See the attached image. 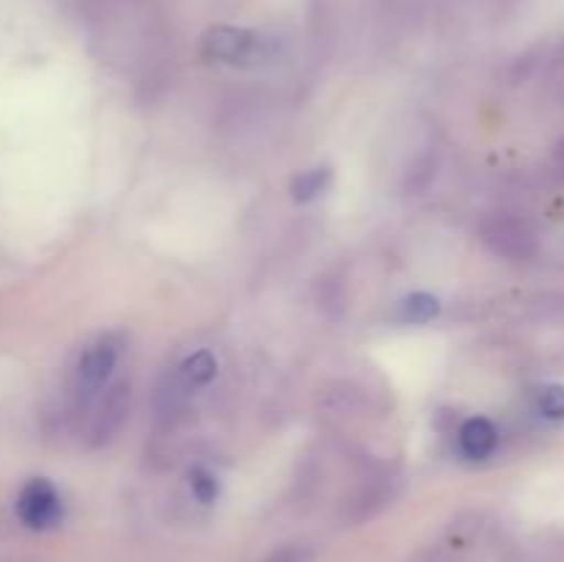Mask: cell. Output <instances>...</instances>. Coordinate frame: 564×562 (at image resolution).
<instances>
[{
    "label": "cell",
    "mask_w": 564,
    "mask_h": 562,
    "mask_svg": "<svg viewBox=\"0 0 564 562\" xmlns=\"http://www.w3.org/2000/svg\"><path fill=\"white\" fill-rule=\"evenodd\" d=\"M202 53L209 61H224V64H262L273 53V44L268 36L248 28L218 25L204 33Z\"/></svg>",
    "instance_id": "6da1fadb"
},
{
    "label": "cell",
    "mask_w": 564,
    "mask_h": 562,
    "mask_svg": "<svg viewBox=\"0 0 564 562\" xmlns=\"http://www.w3.org/2000/svg\"><path fill=\"white\" fill-rule=\"evenodd\" d=\"M121 350V336L119 334H105L97 342L83 350V356L77 358L75 367V380H72V395H75L77 406L86 408L88 402L97 397V391H102V386L108 383L110 372H113L116 361H119Z\"/></svg>",
    "instance_id": "7a4b0ae2"
},
{
    "label": "cell",
    "mask_w": 564,
    "mask_h": 562,
    "mask_svg": "<svg viewBox=\"0 0 564 562\" xmlns=\"http://www.w3.org/2000/svg\"><path fill=\"white\" fill-rule=\"evenodd\" d=\"M17 518L25 523L28 529H53L64 521V501L55 485L50 479L33 477L22 485L20 496H17Z\"/></svg>",
    "instance_id": "3957f363"
},
{
    "label": "cell",
    "mask_w": 564,
    "mask_h": 562,
    "mask_svg": "<svg viewBox=\"0 0 564 562\" xmlns=\"http://www.w3.org/2000/svg\"><path fill=\"white\" fill-rule=\"evenodd\" d=\"M127 417H130V386L113 383L108 391H102L97 408H94L91 424H88V444H110L124 428Z\"/></svg>",
    "instance_id": "277c9868"
},
{
    "label": "cell",
    "mask_w": 564,
    "mask_h": 562,
    "mask_svg": "<svg viewBox=\"0 0 564 562\" xmlns=\"http://www.w3.org/2000/svg\"><path fill=\"white\" fill-rule=\"evenodd\" d=\"M482 237L494 251L505 257H527L532 248V235L527 226L516 218H490L485 220Z\"/></svg>",
    "instance_id": "5b68a950"
},
{
    "label": "cell",
    "mask_w": 564,
    "mask_h": 562,
    "mask_svg": "<svg viewBox=\"0 0 564 562\" xmlns=\"http://www.w3.org/2000/svg\"><path fill=\"white\" fill-rule=\"evenodd\" d=\"M496 441H499V433H496L494 422L485 417H474L468 422H463L460 428V450L466 452L474 461H482L490 452L496 450Z\"/></svg>",
    "instance_id": "8992f818"
},
{
    "label": "cell",
    "mask_w": 564,
    "mask_h": 562,
    "mask_svg": "<svg viewBox=\"0 0 564 562\" xmlns=\"http://www.w3.org/2000/svg\"><path fill=\"white\" fill-rule=\"evenodd\" d=\"M389 499H391V490L386 483L367 485V488H361L350 501H347V507H345L347 521L361 523V521H367V518L378 516V512L389 505Z\"/></svg>",
    "instance_id": "52a82bcc"
},
{
    "label": "cell",
    "mask_w": 564,
    "mask_h": 562,
    "mask_svg": "<svg viewBox=\"0 0 564 562\" xmlns=\"http://www.w3.org/2000/svg\"><path fill=\"white\" fill-rule=\"evenodd\" d=\"M438 312H441L438 298L430 295V292H413V295L402 298V301L397 303L394 320L405 325H422L438 317Z\"/></svg>",
    "instance_id": "ba28073f"
},
{
    "label": "cell",
    "mask_w": 564,
    "mask_h": 562,
    "mask_svg": "<svg viewBox=\"0 0 564 562\" xmlns=\"http://www.w3.org/2000/svg\"><path fill=\"white\" fill-rule=\"evenodd\" d=\"M176 372L185 380L187 389H198V386H207L218 375V361L209 350H196L176 367Z\"/></svg>",
    "instance_id": "9c48e42d"
},
{
    "label": "cell",
    "mask_w": 564,
    "mask_h": 562,
    "mask_svg": "<svg viewBox=\"0 0 564 562\" xmlns=\"http://www.w3.org/2000/svg\"><path fill=\"white\" fill-rule=\"evenodd\" d=\"M193 389H187L185 380L180 378V372H171L160 380L158 386V395H154V408H158V417H174L182 406H185L187 395Z\"/></svg>",
    "instance_id": "30bf717a"
},
{
    "label": "cell",
    "mask_w": 564,
    "mask_h": 562,
    "mask_svg": "<svg viewBox=\"0 0 564 562\" xmlns=\"http://www.w3.org/2000/svg\"><path fill=\"white\" fill-rule=\"evenodd\" d=\"M328 182H330V169L301 171V174L292 180V196H295L297 202H312V198H317L319 193L328 187Z\"/></svg>",
    "instance_id": "8fae6325"
},
{
    "label": "cell",
    "mask_w": 564,
    "mask_h": 562,
    "mask_svg": "<svg viewBox=\"0 0 564 562\" xmlns=\"http://www.w3.org/2000/svg\"><path fill=\"white\" fill-rule=\"evenodd\" d=\"M534 406H538V411L543 413V417L562 419L564 417V389H560V386H545V389H540L538 395H534Z\"/></svg>",
    "instance_id": "7c38bea8"
},
{
    "label": "cell",
    "mask_w": 564,
    "mask_h": 562,
    "mask_svg": "<svg viewBox=\"0 0 564 562\" xmlns=\"http://www.w3.org/2000/svg\"><path fill=\"white\" fill-rule=\"evenodd\" d=\"M191 490L202 505H209V501H215V496H218V479H215V474H209L207 468L198 466L191 472Z\"/></svg>",
    "instance_id": "4fadbf2b"
},
{
    "label": "cell",
    "mask_w": 564,
    "mask_h": 562,
    "mask_svg": "<svg viewBox=\"0 0 564 562\" xmlns=\"http://www.w3.org/2000/svg\"><path fill=\"white\" fill-rule=\"evenodd\" d=\"M264 562H308V554L303 549H284Z\"/></svg>",
    "instance_id": "5bb4252c"
},
{
    "label": "cell",
    "mask_w": 564,
    "mask_h": 562,
    "mask_svg": "<svg viewBox=\"0 0 564 562\" xmlns=\"http://www.w3.org/2000/svg\"><path fill=\"white\" fill-rule=\"evenodd\" d=\"M419 562H455V560H452L446 551H430V554H424Z\"/></svg>",
    "instance_id": "9a60e30c"
}]
</instances>
